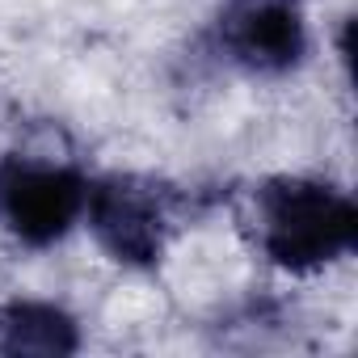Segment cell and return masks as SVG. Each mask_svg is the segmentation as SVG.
<instances>
[{"instance_id": "obj_1", "label": "cell", "mask_w": 358, "mask_h": 358, "mask_svg": "<svg viewBox=\"0 0 358 358\" xmlns=\"http://www.w3.org/2000/svg\"><path fill=\"white\" fill-rule=\"evenodd\" d=\"M232 215L249 253L295 282L345 266L358 249V203L324 173H266L236 194Z\"/></svg>"}, {"instance_id": "obj_2", "label": "cell", "mask_w": 358, "mask_h": 358, "mask_svg": "<svg viewBox=\"0 0 358 358\" xmlns=\"http://www.w3.org/2000/svg\"><path fill=\"white\" fill-rule=\"evenodd\" d=\"M194 215H199L194 186L143 169H106L93 173L89 182L80 228L110 266L127 274H156Z\"/></svg>"}, {"instance_id": "obj_3", "label": "cell", "mask_w": 358, "mask_h": 358, "mask_svg": "<svg viewBox=\"0 0 358 358\" xmlns=\"http://www.w3.org/2000/svg\"><path fill=\"white\" fill-rule=\"evenodd\" d=\"M93 169L55 148L0 152V236L17 249L47 253L85 224Z\"/></svg>"}, {"instance_id": "obj_4", "label": "cell", "mask_w": 358, "mask_h": 358, "mask_svg": "<svg viewBox=\"0 0 358 358\" xmlns=\"http://www.w3.org/2000/svg\"><path fill=\"white\" fill-rule=\"evenodd\" d=\"M199 51L224 76L278 85L312 64L316 34L303 0H220L199 30Z\"/></svg>"}, {"instance_id": "obj_5", "label": "cell", "mask_w": 358, "mask_h": 358, "mask_svg": "<svg viewBox=\"0 0 358 358\" xmlns=\"http://www.w3.org/2000/svg\"><path fill=\"white\" fill-rule=\"evenodd\" d=\"M85 350V320L47 295L0 299V358H72Z\"/></svg>"}]
</instances>
